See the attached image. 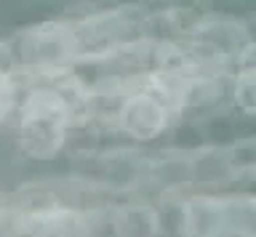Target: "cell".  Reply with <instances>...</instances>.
<instances>
[{"label": "cell", "mask_w": 256, "mask_h": 237, "mask_svg": "<svg viewBox=\"0 0 256 237\" xmlns=\"http://www.w3.org/2000/svg\"><path fill=\"white\" fill-rule=\"evenodd\" d=\"M182 237H256V200L238 192H190L176 205Z\"/></svg>", "instance_id": "2"}, {"label": "cell", "mask_w": 256, "mask_h": 237, "mask_svg": "<svg viewBox=\"0 0 256 237\" xmlns=\"http://www.w3.org/2000/svg\"><path fill=\"white\" fill-rule=\"evenodd\" d=\"M107 229L112 237H160L163 211L152 200H123L110 208Z\"/></svg>", "instance_id": "4"}, {"label": "cell", "mask_w": 256, "mask_h": 237, "mask_svg": "<svg viewBox=\"0 0 256 237\" xmlns=\"http://www.w3.org/2000/svg\"><path fill=\"white\" fill-rule=\"evenodd\" d=\"M22 99V77L19 72H0V125L16 115Z\"/></svg>", "instance_id": "6"}, {"label": "cell", "mask_w": 256, "mask_h": 237, "mask_svg": "<svg viewBox=\"0 0 256 237\" xmlns=\"http://www.w3.org/2000/svg\"><path fill=\"white\" fill-rule=\"evenodd\" d=\"M96 211L67 203L54 189H30L8 205L6 237H94Z\"/></svg>", "instance_id": "1"}, {"label": "cell", "mask_w": 256, "mask_h": 237, "mask_svg": "<svg viewBox=\"0 0 256 237\" xmlns=\"http://www.w3.org/2000/svg\"><path fill=\"white\" fill-rule=\"evenodd\" d=\"M227 101L238 115L254 117L256 112V67L240 64L227 77Z\"/></svg>", "instance_id": "5"}, {"label": "cell", "mask_w": 256, "mask_h": 237, "mask_svg": "<svg viewBox=\"0 0 256 237\" xmlns=\"http://www.w3.org/2000/svg\"><path fill=\"white\" fill-rule=\"evenodd\" d=\"M0 72H16L14 45H11V40H6V37H0Z\"/></svg>", "instance_id": "7"}, {"label": "cell", "mask_w": 256, "mask_h": 237, "mask_svg": "<svg viewBox=\"0 0 256 237\" xmlns=\"http://www.w3.org/2000/svg\"><path fill=\"white\" fill-rule=\"evenodd\" d=\"M16 72L22 77H40L67 72L80 64V37L75 19H46L24 27L11 40Z\"/></svg>", "instance_id": "3"}]
</instances>
